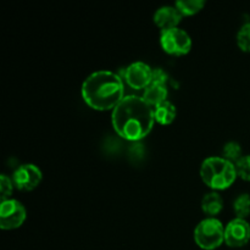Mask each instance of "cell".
<instances>
[{"label": "cell", "mask_w": 250, "mask_h": 250, "mask_svg": "<svg viewBox=\"0 0 250 250\" xmlns=\"http://www.w3.org/2000/svg\"><path fill=\"white\" fill-rule=\"evenodd\" d=\"M153 70L142 61L131 63L125 71V78L127 84L133 89H146L151 83Z\"/></svg>", "instance_id": "obj_9"}, {"label": "cell", "mask_w": 250, "mask_h": 250, "mask_svg": "<svg viewBox=\"0 0 250 250\" xmlns=\"http://www.w3.org/2000/svg\"><path fill=\"white\" fill-rule=\"evenodd\" d=\"M176 115H177V110L176 106L171 102L166 100V102L161 103L160 105L154 107V117H155V121L159 125H163V126H167V125L172 124L176 119Z\"/></svg>", "instance_id": "obj_13"}, {"label": "cell", "mask_w": 250, "mask_h": 250, "mask_svg": "<svg viewBox=\"0 0 250 250\" xmlns=\"http://www.w3.org/2000/svg\"><path fill=\"white\" fill-rule=\"evenodd\" d=\"M124 82L111 71H97L84 80L82 98L98 111L114 110L125 98Z\"/></svg>", "instance_id": "obj_2"}, {"label": "cell", "mask_w": 250, "mask_h": 250, "mask_svg": "<svg viewBox=\"0 0 250 250\" xmlns=\"http://www.w3.org/2000/svg\"><path fill=\"white\" fill-rule=\"evenodd\" d=\"M166 81H167V73L163 68H154L153 75H151V83L166 85Z\"/></svg>", "instance_id": "obj_20"}, {"label": "cell", "mask_w": 250, "mask_h": 250, "mask_svg": "<svg viewBox=\"0 0 250 250\" xmlns=\"http://www.w3.org/2000/svg\"><path fill=\"white\" fill-rule=\"evenodd\" d=\"M225 229L216 217H207L197 225L194 229V242L200 249L215 250L225 242Z\"/></svg>", "instance_id": "obj_4"}, {"label": "cell", "mask_w": 250, "mask_h": 250, "mask_svg": "<svg viewBox=\"0 0 250 250\" xmlns=\"http://www.w3.org/2000/svg\"><path fill=\"white\" fill-rule=\"evenodd\" d=\"M160 45L165 53L173 56L186 55L192 49V39L189 34L181 28L161 31Z\"/></svg>", "instance_id": "obj_5"}, {"label": "cell", "mask_w": 250, "mask_h": 250, "mask_svg": "<svg viewBox=\"0 0 250 250\" xmlns=\"http://www.w3.org/2000/svg\"><path fill=\"white\" fill-rule=\"evenodd\" d=\"M236 170L238 177L250 182V155H243L237 161Z\"/></svg>", "instance_id": "obj_18"}, {"label": "cell", "mask_w": 250, "mask_h": 250, "mask_svg": "<svg viewBox=\"0 0 250 250\" xmlns=\"http://www.w3.org/2000/svg\"><path fill=\"white\" fill-rule=\"evenodd\" d=\"M200 177L208 187L216 192L231 187L238 175L233 163L225 158L211 156L203 161L200 166Z\"/></svg>", "instance_id": "obj_3"}, {"label": "cell", "mask_w": 250, "mask_h": 250, "mask_svg": "<svg viewBox=\"0 0 250 250\" xmlns=\"http://www.w3.org/2000/svg\"><path fill=\"white\" fill-rule=\"evenodd\" d=\"M233 210L237 217L247 220V217L250 215V194L244 193V194L238 195L233 202Z\"/></svg>", "instance_id": "obj_15"}, {"label": "cell", "mask_w": 250, "mask_h": 250, "mask_svg": "<svg viewBox=\"0 0 250 250\" xmlns=\"http://www.w3.org/2000/svg\"><path fill=\"white\" fill-rule=\"evenodd\" d=\"M182 14L176 6H161L154 14V23L161 31H167V29L177 28L182 21Z\"/></svg>", "instance_id": "obj_10"}, {"label": "cell", "mask_w": 250, "mask_h": 250, "mask_svg": "<svg viewBox=\"0 0 250 250\" xmlns=\"http://www.w3.org/2000/svg\"><path fill=\"white\" fill-rule=\"evenodd\" d=\"M15 185L12 182V178L9 176L1 175L0 176V197H1V202L10 199L12 192H14Z\"/></svg>", "instance_id": "obj_19"}, {"label": "cell", "mask_w": 250, "mask_h": 250, "mask_svg": "<svg viewBox=\"0 0 250 250\" xmlns=\"http://www.w3.org/2000/svg\"><path fill=\"white\" fill-rule=\"evenodd\" d=\"M167 88L166 85L163 84H154V83H150L148 87L144 89L143 93V99L148 103L150 106H158L161 103L166 102V98H167Z\"/></svg>", "instance_id": "obj_12"}, {"label": "cell", "mask_w": 250, "mask_h": 250, "mask_svg": "<svg viewBox=\"0 0 250 250\" xmlns=\"http://www.w3.org/2000/svg\"><path fill=\"white\" fill-rule=\"evenodd\" d=\"M155 117L153 106L142 97L128 95L112 110V127L124 139L138 142L153 129Z\"/></svg>", "instance_id": "obj_1"}, {"label": "cell", "mask_w": 250, "mask_h": 250, "mask_svg": "<svg viewBox=\"0 0 250 250\" xmlns=\"http://www.w3.org/2000/svg\"><path fill=\"white\" fill-rule=\"evenodd\" d=\"M222 158H225L226 160L231 161L236 165L237 161L243 156L242 154V146L241 144L237 143V142H229L224 146V149H222Z\"/></svg>", "instance_id": "obj_16"}, {"label": "cell", "mask_w": 250, "mask_h": 250, "mask_svg": "<svg viewBox=\"0 0 250 250\" xmlns=\"http://www.w3.org/2000/svg\"><path fill=\"white\" fill-rule=\"evenodd\" d=\"M178 11L182 14V16H193L202 11L205 6L204 0H181L175 5Z\"/></svg>", "instance_id": "obj_14"}, {"label": "cell", "mask_w": 250, "mask_h": 250, "mask_svg": "<svg viewBox=\"0 0 250 250\" xmlns=\"http://www.w3.org/2000/svg\"><path fill=\"white\" fill-rule=\"evenodd\" d=\"M26 221V209L16 199H7L0 204V227L2 229H16Z\"/></svg>", "instance_id": "obj_6"}, {"label": "cell", "mask_w": 250, "mask_h": 250, "mask_svg": "<svg viewBox=\"0 0 250 250\" xmlns=\"http://www.w3.org/2000/svg\"><path fill=\"white\" fill-rule=\"evenodd\" d=\"M237 44L244 53H250V22H247L237 33Z\"/></svg>", "instance_id": "obj_17"}, {"label": "cell", "mask_w": 250, "mask_h": 250, "mask_svg": "<svg viewBox=\"0 0 250 250\" xmlns=\"http://www.w3.org/2000/svg\"><path fill=\"white\" fill-rule=\"evenodd\" d=\"M43 180V173L38 166L33 164L20 165L12 173V182L15 188L22 192H31L41 185Z\"/></svg>", "instance_id": "obj_7"}, {"label": "cell", "mask_w": 250, "mask_h": 250, "mask_svg": "<svg viewBox=\"0 0 250 250\" xmlns=\"http://www.w3.org/2000/svg\"><path fill=\"white\" fill-rule=\"evenodd\" d=\"M224 209V199L217 192H210L203 197L202 210L209 217H215Z\"/></svg>", "instance_id": "obj_11"}, {"label": "cell", "mask_w": 250, "mask_h": 250, "mask_svg": "<svg viewBox=\"0 0 250 250\" xmlns=\"http://www.w3.org/2000/svg\"><path fill=\"white\" fill-rule=\"evenodd\" d=\"M250 241V225L247 220H231L225 229V243L231 248H242Z\"/></svg>", "instance_id": "obj_8"}]
</instances>
